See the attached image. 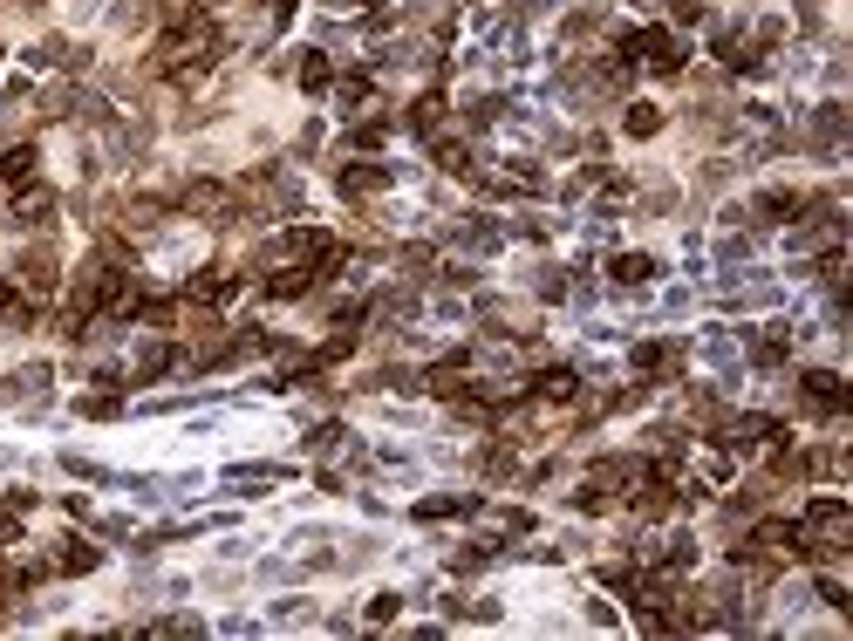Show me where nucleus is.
Masks as SVG:
<instances>
[{"mask_svg": "<svg viewBox=\"0 0 853 641\" xmlns=\"http://www.w3.org/2000/svg\"><path fill=\"white\" fill-rule=\"evenodd\" d=\"M219 48H226V41H219V28H212V21L192 7V14H178V21H171V35L157 41L151 69H157V76H185V69H205Z\"/></svg>", "mask_w": 853, "mask_h": 641, "instance_id": "1", "label": "nucleus"}, {"mask_svg": "<svg viewBox=\"0 0 853 641\" xmlns=\"http://www.w3.org/2000/svg\"><path fill=\"white\" fill-rule=\"evenodd\" d=\"M621 48H628V55H642L656 76H676V69H683V41L662 35V28H642V35H628Z\"/></svg>", "mask_w": 853, "mask_h": 641, "instance_id": "2", "label": "nucleus"}, {"mask_svg": "<svg viewBox=\"0 0 853 641\" xmlns=\"http://www.w3.org/2000/svg\"><path fill=\"white\" fill-rule=\"evenodd\" d=\"M185 212H198L205 226H226V219H233V191L212 185V178H198V185H185Z\"/></svg>", "mask_w": 853, "mask_h": 641, "instance_id": "3", "label": "nucleus"}, {"mask_svg": "<svg viewBox=\"0 0 853 641\" xmlns=\"http://www.w3.org/2000/svg\"><path fill=\"white\" fill-rule=\"evenodd\" d=\"M772 437H778L772 416H731V423H724V451H765Z\"/></svg>", "mask_w": 853, "mask_h": 641, "instance_id": "4", "label": "nucleus"}, {"mask_svg": "<svg viewBox=\"0 0 853 641\" xmlns=\"http://www.w3.org/2000/svg\"><path fill=\"white\" fill-rule=\"evenodd\" d=\"M799 396H806L813 410H826V416L847 410V389H840V376H833V369H813V376H799Z\"/></svg>", "mask_w": 853, "mask_h": 641, "instance_id": "5", "label": "nucleus"}, {"mask_svg": "<svg viewBox=\"0 0 853 641\" xmlns=\"http://www.w3.org/2000/svg\"><path fill=\"white\" fill-rule=\"evenodd\" d=\"M676 362H683L676 341H642V348H635V376H669Z\"/></svg>", "mask_w": 853, "mask_h": 641, "instance_id": "6", "label": "nucleus"}, {"mask_svg": "<svg viewBox=\"0 0 853 641\" xmlns=\"http://www.w3.org/2000/svg\"><path fill=\"white\" fill-rule=\"evenodd\" d=\"M48 212H55V191H41V185L14 191V219H21V226H48Z\"/></svg>", "mask_w": 853, "mask_h": 641, "instance_id": "7", "label": "nucleus"}, {"mask_svg": "<svg viewBox=\"0 0 853 641\" xmlns=\"http://www.w3.org/2000/svg\"><path fill=\"white\" fill-rule=\"evenodd\" d=\"M21 287H28V294H55V253H48V246H35V253L21 260Z\"/></svg>", "mask_w": 853, "mask_h": 641, "instance_id": "8", "label": "nucleus"}, {"mask_svg": "<svg viewBox=\"0 0 853 641\" xmlns=\"http://www.w3.org/2000/svg\"><path fill=\"white\" fill-rule=\"evenodd\" d=\"M424 389H430V396H444V403H458V396L471 389V382H465V362H437V369L424 376Z\"/></svg>", "mask_w": 853, "mask_h": 641, "instance_id": "9", "label": "nucleus"}, {"mask_svg": "<svg viewBox=\"0 0 853 641\" xmlns=\"http://www.w3.org/2000/svg\"><path fill=\"white\" fill-rule=\"evenodd\" d=\"M308 287H314V273H308V266H294V260H287V266H280V273L267 280V294H273V301H301Z\"/></svg>", "mask_w": 853, "mask_h": 641, "instance_id": "10", "label": "nucleus"}, {"mask_svg": "<svg viewBox=\"0 0 853 641\" xmlns=\"http://www.w3.org/2000/svg\"><path fill=\"white\" fill-rule=\"evenodd\" d=\"M233 287H239V273H226V266H205V273H198L185 294H192V301H226Z\"/></svg>", "mask_w": 853, "mask_h": 641, "instance_id": "11", "label": "nucleus"}, {"mask_svg": "<svg viewBox=\"0 0 853 641\" xmlns=\"http://www.w3.org/2000/svg\"><path fill=\"white\" fill-rule=\"evenodd\" d=\"M35 178V144H7L0 151V185H28Z\"/></svg>", "mask_w": 853, "mask_h": 641, "instance_id": "12", "label": "nucleus"}, {"mask_svg": "<svg viewBox=\"0 0 853 641\" xmlns=\"http://www.w3.org/2000/svg\"><path fill=\"white\" fill-rule=\"evenodd\" d=\"M383 185H389L383 164H349V171H342V191H349V198H376Z\"/></svg>", "mask_w": 853, "mask_h": 641, "instance_id": "13", "label": "nucleus"}, {"mask_svg": "<svg viewBox=\"0 0 853 641\" xmlns=\"http://www.w3.org/2000/svg\"><path fill=\"white\" fill-rule=\"evenodd\" d=\"M792 212H799V191H765V198H758V219H765V226L792 219Z\"/></svg>", "mask_w": 853, "mask_h": 641, "instance_id": "14", "label": "nucleus"}, {"mask_svg": "<svg viewBox=\"0 0 853 641\" xmlns=\"http://www.w3.org/2000/svg\"><path fill=\"white\" fill-rule=\"evenodd\" d=\"M621 130H628V137H656V130H662V110H656V103H635V110L621 116Z\"/></svg>", "mask_w": 853, "mask_h": 641, "instance_id": "15", "label": "nucleus"}, {"mask_svg": "<svg viewBox=\"0 0 853 641\" xmlns=\"http://www.w3.org/2000/svg\"><path fill=\"white\" fill-rule=\"evenodd\" d=\"M649 273H656V260H649V253H621V260H615V280H621V287H642Z\"/></svg>", "mask_w": 853, "mask_h": 641, "instance_id": "16", "label": "nucleus"}, {"mask_svg": "<svg viewBox=\"0 0 853 641\" xmlns=\"http://www.w3.org/2000/svg\"><path fill=\"white\" fill-rule=\"evenodd\" d=\"M164 369H178V348H164V341H157V348H144V355H137V376H144V382L164 376Z\"/></svg>", "mask_w": 853, "mask_h": 641, "instance_id": "17", "label": "nucleus"}, {"mask_svg": "<svg viewBox=\"0 0 853 641\" xmlns=\"http://www.w3.org/2000/svg\"><path fill=\"white\" fill-rule=\"evenodd\" d=\"M574 389H581V382H574V369H546V376H540V396H546V403H567Z\"/></svg>", "mask_w": 853, "mask_h": 641, "instance_id": "18", "label": "nucleus"}, {"mask_svg": "<svg viewBox=\"0 0 853 641\" xmlns=\"http://www.w3.org/2000/svg\"><path fill=\"white\" fill-rule=\"evenodd\" d=\"M55 566H62V573H89V566H96V546H82V539H69V546L55 553Z\"/></svg>", "mask_w": 853, "mask_h": 641, "instance_id": "19", "label": "nucleus"}, {"mask_svg": "<svg viewBox=\"0 0 853 641\" xmlns=\"http://www.w3.org/2000/svg\"><path fill=\"white\" fill-rule=\"evenodd\" d=\"M328 82H335L328 55H308V62H301V89H328Z\"/></svg>", "mask_w": 853, "mask_h": 641, "instance_id": "20", "label": "nucleus"}, {"mask_svg": "<svg viewBox=\"0 0 853 641\" xmlns=\"http://www.w3.org/2000/svg\"><path fill=\"white\" fill-rule=\"evenodd\" d=\"M437 116H444V96H417V110H410V130H437Z\"/></svg>", "mask_w": 853, "mask_h": 641, "instance_id": "21", "label": "nucleus"}, {"mask_svg": "<svg viewBox=\"0 0 853 641\" xmlns=\"http://www.w3.org/2000/svg\"><path fill=\"white\" fill-rule=\"evenodd\" d=\"M785 348H792V341L778 335V328H772V335H758V341H751V355H758V362H778V355H785Z\"/></svg>", "mask_w": 853, "mask_h": 641, "instance_id": "22", "label": "nucleus"}, {"mask_svg": "<svg viewBox=\"0 0 853 641\" xmlns=\"http://www.w3.org/2000/svg\"><path fill=\"white\" fill-rule=\"evenodd\" d=\"M437 164H444V171H471V151L465 144H437Z\"/></svg>", "mask_w": 853, "mask_h": 641, "instance_id": "23", "label": "nucleus"}, {"mask_svg": "<svg viewBox=\"0 0 853 641\" xmlns=\"http://www.w3.org/2000/svg\"><path fill=\"white\" fill-rule=\"evenodd\" d=\"M117 410H123L117 396H82V416H117Z\"/></svg>", "mask_w": 853, "mask_h": 641, "instance_id": "24", "label": "nucleus"}, {"mask_svg": "<svg viewBox=\"0 0 853 641\" xmlns=\"http://www.w3.org/2000/svg\"><path fill=\"white\" fill-rule=\"evenodd\" d=\"M669 14L676 21H703V0H669Z\"/></svg>", "mask_w": 853, "mask_h": 641, "instance_id": "25", "label": "nucleus"}]
</instances>
